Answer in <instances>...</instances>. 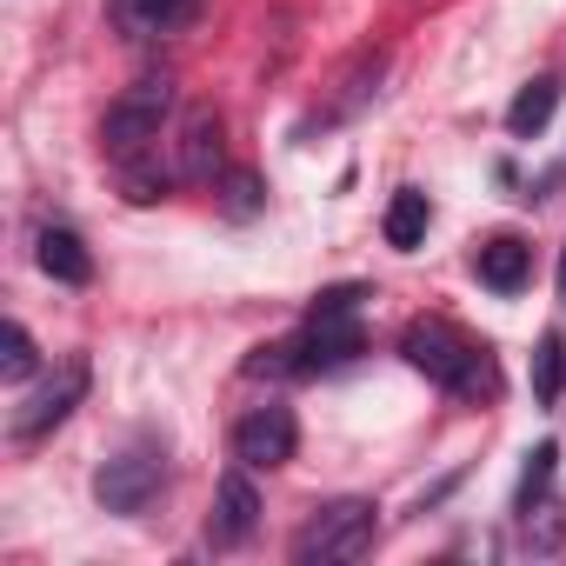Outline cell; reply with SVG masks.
<instances>
[{"label": "cell", "mask_w": 566, "mask_h": 566, "mask_svg": "<svg viewBox=\"0 0 566 566\" xmlns=\"http://www.w3.org/2000/svg\"><path fill=\"white\" fill-rule=\"evenodd\" d=\"M400 354H407L413 374H427L433 387H447V394H460V400H486V394L500 387L493 360H486L460 327H447V321H413V327L400 334Z\"/></svg>", "instance_id": "obj_1"}, {"label": "cell", "mask_w": 566, "mask_h": 566, "mask_svg": "<svg viewBox=\"0 0 566 566\" xmlns=\"http://www.w3.org/2000/svg\"><path fill=\"white\" fill-rule=\"evenodd\" d=\"M167 114H174V81L167 74H147V81H134L114 107H107V120H101V154L120 167V160H134V154H154L160 147V127H167Z\"/></svg>", "instance_id": "obj_2"}, {"label": "cell", "mask_w": 566, "mask_h": 566, "mask_svg": "<svg viewBox=\"0 0 566 566\" xmlns=\"http://www.w3.org/2000/svg\"><path fill=\"white\" fill-rule=\"evenodd\" d=\"M367 546H374V500H327L294 533V559L301 566H340V559H360Z\"/></svg>", "instance_id": "obj_3"}, {"label": "cell", "mask_w": 566, "mask_h": 566, "mask_svg": "<svg viewBox=\"0 0 566 566\" xmlns=\"http://www.w3.org/2000/svg\"><path fill=\"white\" fill-rule=\"evenodd\" d=\"M160 486H167V460H160L154 447H127V453H114V460L94 473V500H101L107 513H120V520H140V513L160 500Z\"/></svg>", "instance_id": "obj_4"}, {"label": "cell", "mask_w": 566, "mask_h": 566, "mask_svg": "<svg viewBox=\"0 0 566 566\" xmlns=\"http://www.w3.org/2000/svg\"><path fill=\"white\" fill-rule=\"evenodd\" d=\"M294 447H301V420H294V407H280V400H266V407L240 413V427H233V460H240V467H253V473L287 467V460H294Z\"/></svg>", "instance_id": "obj_5"}, {"label": "cell", "mask_w": 566, "mask_h": 566, "mask_svg": "<svg viewBox=\"0 0 566 566\" xmlns=\"http://www.w3.org/2000/svg\"><path fill=\"white\" fill-rule=\"evenodd\" d=\"M81 400H87V360H61V374L14 407V440H48Z\"/></svg>", "instance_id": "obj_6"}, {"label": "cell", "mask_w": 566, "mask_h": 566, "mask_svg": "<svg viewBox=\"0 0 566 566\" xmlns=\"http://www.w3.org/2000/svg\"><path fill=\"white\" fill-rule=\"evenodd\" d=\"M247 473H253V467H233V473L213 486V520H207V539H213V546H240V539H253V526H260V493H253Z\"/></svg>", "instance_id": "obj_7"}, {"label": "cell", "mask_w": 566, "mask_h": 566, "mask_svg": "<svg viewBox=\"0 0 566 566\" xmlns=\"http://www.w3.org/2000/svg\"><path fill=\"white\" fill-rule=\"evenodd\" d=\"M473 273H480V287H493V294H520L533 280V247L520 233H493V240L473 247Z\"/></svg>", "instance_id": "obj_8"}, {"label": "cell", "mask_w": 566, "mask_h": 566, "mask_svg": "<svg viewBox=\"0 0 566 566\" xmlns=\"http://www.w3.org/2000/svg\"><path fill=\"white\" fill-rule=\"evenodd\" d=\"M174 167H180V180H213L220 174V114L213 107H187V120L174 134Z\"/></svg>", "instance_id": "obj_9"}, {"label": "cell", "mask_w": 566, "mask_h": 566, "mask_svg": "<svg viewBox=\"0 0 566 566\" xmlns=\"http://www.w3.org/2000/svg\"><path fill=\"white\" fill-rule=\"evenodd\" d=\"M34 260H41L48 280H61V287H87L94 280V253H87V240L74 227H41L34 233Z\"/></svg>", "instance_id": "obj_10"}, {"label": "cell", "mask_w": 566, "mask_h": 566, "mask_svg": "<svg viewBox=\"0 0 566 566\" xmlns=\"http://www.w3.org/2000/svg\"><path fill=\"white\" fill-rule=\"evenodd\" d=\"M193 14H200V0H114V21H120V34H134V41L180 34Z\"/></svg>", "instance_id": "obj_11"}, {"label": "cell", "mask_w": 566, "mask_h": 566, "mask_svg": "<svg viewBox=\"0 0 566 566\" xmlns=\"http://www.w3.org/2000/svg\"><path fill=\"white\" fill-rule=\"evenodd\" d=\"M427 227H433V200L420 193V187H400L394 200H387V247L394 253H420L427 247Z\"/></svg>", "instance_id": "obj_12"}, {"label": "cell", "mask_w": 566, "mask_h": 566, "mask_svg": "<svg viewBox=\"0 0 566 566\" xmlns=\"http://www.w3.org/2000/svg\"><path fill=\"white\" fill-rule=\"evenodd\" d=\"M553 107H559V74H539V81H526V87L513 94V107H506V134L533 140V134L553 120Z\"/></svg>", "instance_id": "obj_13"}, {"label": "cell", "mask_w": 566, "mask_h": 566, "mask_svg": "<svg viewBox=\"0 0 566 566\" xmlns=\"http://www.w3.org/2000/svg\"><path fill=\"white\" fill-rule=\"evenodd\" d=\"M174 180H180V167H160V147H154V154H134V160H120V187H127V200H134V207L160 200Z\"/></svg>", "instance_id": "obj_14"}, {"label": "cell", "mask_w": 566, "mask_h": 566, "mask_svg": "<svg viewBox=\"0 0 566 566\" xmlns=\"http://www.w3.org/2000/svg\"><path fill=\"white\" fill-rule=\"evenodd\" d=\"M559 387H566V340H559V334H546V340H539V354H533V400H539V407H553V400H559Z\"/></svg>", "instance_id": "obj_15"}, {"label": "cell", "mask_w": 566, "mask_h": 566, "mask_svg": "<svg viewBox=\"0 0 566 566\" xmlns=\"http://www.w3.org/2000/svg\"><path fill=\"white\" fill-rule=\"evenodd\" d=\"M553 460H559L553 447H533V453H526V473H520V493H513V506H520V513L546 500V486H553Z\"/></svg>", "instance_id": "obj_16"}, {"label": "cell", "mask_w": 566, "mask_h": 566, "mask_svg": "<svg viewBox=\"0 0 566 566\" xmlns=\"http://www.w3.org/2000/svg\"><path fill=\"white\" fill-rule=\"evenodd\" d=\"M34 360H41V354H34V334H28L21 321H8V354H0V374H8V380H28Z\"/></svg>", "instance_id": "obj_17"}, {"label": "cell", "mask_w": 566, "mask_h": 566, "mask_svg": "<svg viewBox=\"0 0 566 566\" xmlns=\"http://www.w3.org/2000/svg\"><path fill=\"white\" fill-rule=\"evenodd\" d=\"M227 213H260V180L253 174H227Z\"/></svg>", "instance_id": "obj_18"}, {"label": "cell", "mask_w": 566, "mask_h": 566, "mask_svg": "<svg viewBox=\"0 0 566 566\" xmlns=\"http://www.w3.org/2000/svg\"><path fill=\"white\" fill-rule=\"evenodd\" d=\"M354 307H360V287H327L314 301V314H354Z\"/></svg>", "instance_id": "obj_19"}, {"label": "cell", "mask_w": 566, "mask_h": 566, "mask_svg": "<svg viewBox=\"0 0 566 566\" xmlns=\"http://www.w3.org/2000/svg\"><path fill=\"white\" fill-rule=\"evenodd\" d=\"M559 301H566V253H559Z\"/></svg>", "instance_id": "obj_20"}]
</instances>
